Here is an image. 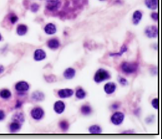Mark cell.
Segmentation results:
<instances>
[{"instance_id": "obj_1", "label": "cell", "mask_w": 162, "mask_h": 139, "mask_svg": "<svg viewBox=\"0 0 162 139\" xmlns=\"http://www.w3.org/2000/svg\"><path fill=\"white\" fill-rule=\"evenodd\" d=\"M138 63L124 61L121 64V70L126 74L135 73L138 70Z\"/></svg>"}, {"instance_id": "obj_2", "label": "cell", "mask_w": 162, "mask_h": 139, "mask_svg": "<svg viewBox=\"0 0 162 139\" xmlns=\"http://www.w3.org/2000/svg\"><path fill=\"white\" fill-rule=\"evenodd\" d=\"M111 78L110 73L104 69H99L98 71H96L94 76V81L96 83H101L104 81Z\"/></svg>"}, {"instance_id": "obj_3", "label": "cell", "mask_w": 162, "mask_h": 139, "mask_svg": "<svg viewBox=\"0 0 162 139\" xmlns=\"http://www.w3.org/2000/svg\"><path fill=\"white\" fill-rule=\"evenodd\" d=\"M61 6V1L60 0H47L46 8L48 11L54 12L59 8Z\"/></svg>"}, {"instance_id": "obj_4", "label": "cell", "mask_w": 162, "mask_h": 139, "mask_svg": "<svg viewBox=\"0 0 162 139\" xmlns=\"http://www.w3.org/2000/svg\"><path fill=\"white\" fill-rule=\"evenodd\" d=\"M124 119V113L121 112H116L111 117V122L113 123L114 125H120L121 123L123 122Z\"/></svg>"}, {"instance_id": "obj_5", "label": "cell", "mask_w": 162, "mask_h": 139, "mask_svg": "<svg viewBox=\"0 0 162 139\" xmlns=\"http://www.w3.org/2000/svg\"><path fill=\"white\" fill-rule=\"evenodd\" d=\"M145 33L148 38H156L158 36V27L155 25L147 27Z\"/></svg>"}, {"instance_id": "obj_6", "label": "cell", "mask_w": 162, "mask_h": 139, "mask_svg": "<svg viewBox=\"0 0 162 139\" xmlns=\"http://www.w3.org/2000/svg\"><path fill=\"white\" fill-rule=\"evenodd\" d=\"M30 114H31L32 118L33 119H35V120H40V119H42L43 118L45 113H44V110L41 107H35L32 110Z\"/></svg>"}, {"instance_id": "obj_7", "label": "cell", "mask_w": 162, "mask_h": 139, "mask_svg": "<svg viewBox=\"0 0 162 139\" xmlns=\"http://www.w3.org/2000/svg\"><path fill=\"white\" fill-rule=\"evenodd\" d=\"M30 88L28 84L26 82H19L15 85V89L19 93H25Z\"/></svg>"}, {"instance_id": "obj_8", "label": "cell", "mask_w": 162, "mask_h": 139, "mask_svg": "<svg viewBox=\"0 0 162 139\" xmlns=\"http://www.w3.org/2000/svg\"><path fill=\"white\" fill-rule=\"evenodd\" d=\"M53 109L57 114H61L65 110V104L61 101H57L54 104Z\"/></svg>"}, {"instance_id": "obj_9", "label": "cell", "mask_w": 162, "mask_h": 139, "mask_svg": "<svg viewBox=\"0 0 162 139\" xmlns=\"http://www.w3.org/2000/svg\"><path fill=\"white\" fill-rule=\"evenodd\" d=\"M58 95L61 98H69V97H71L73 95V90H71V89H62V90H59Z\"/></svg>"}, {"instance_id": "obj_10", "label": "cell", "mask_w": 162, "mask_h": 139, "mask_svg": "<svg viewBox=\"0 0 162 139\" xmlns=\"http://www.w3.org/2000/svg\"><path fill=\"white\" fill-rule=\"evenodd\" d=\"M104 92L108 95L113 94L116 90V84L113 83V82H108L104 87Z\"/></svg>"}, {"instance_id": "obj_11", "label": "cell", "mask_w": 162, "mask_h": 139, "mask_svg": "<svg viewBox=\"0 0 162 139\" xmlns=\"http://www.w3.org/2000/svg\"><path fill=\"white\" fill-rule=\"evenodd\" d=\"M142 17H143V14H142V12L141 11H136L135 12L133 13V14H132V23L134 24L135 25H139V22H141V20H142Z\"/></svg>"}, {"instance_id": "obj_12", "label": "cell", "mask_w": 162, "mask_h": 139, "mask_svg": "<svg viewBox=\"0 0 162 139\" xmlns=\"http://www.w3.org/2000/svg\"><path fill=\"white\" fill-rule=\"evenodd\" d=\"M45 33L48 35H53L56 33V27L54 24L53 23H48L45 25V28H44Z\"/></svg>"}, {"instance_id": "obj_13", "label": "cell", "mask_w": 162, "mask_h": 139, "mask_svg": "<svg viewBox=\"0 0 162 139\" xmlns=\"http://www.w3.org/2000/svg\"><path fill=\"white\" fill-rule=\"evenodd\" d=\"M46 58V53L42 49H38L34 53V59L36 61H42Z\"/></svg>"}, {"instance_id": "obj_14", "label": "cell", "mask_w": 162, "mask_h": 139, "mask_svg": "<svg viewBox=\"0 0 162 139\" xmlns=\"http://www.w3.org/2000/svg\"><path fill=\"white\" fill-rule=\"evenodd\" d=\"M48 48L52 50H56L59 48L60 43L57 39H51L48 42Z\"/></svg>"}, {"instance_id": "obj_15", "label": "cell", "mask_w": 162, "mask_h": 139, "mask_svg": "<svg viewBox=\"0 0 162 139\" xmlns=\"http://www.w3.org/2000/svg\"><path fill=\"white\" fill-rule=\"evenodd\" d=\"M145 5L150 10H156L158 8V0H145Z\"/></svg>"}, {"instance_id": "obj_16", "label": "cell", "mask_w": 162, "mask_h": 139, "mask_svg": "<svg viewBox=\"0 0 162 139\" xmlns=\"http://www.w3.org/2000/svg\"><path fill=\"white\" fill-rule=\"evenodd\" d=\"M31 98L35 101H42L45 98V95L40 91H35L32 94Z\"/></svg>"}, {"instance_id": "obj_17", "label": "cell", "mask_w": 162, "mask_h": 139, "mask_svg": "<svg viewBox=\"0 0 162 139\" xmlns=\"http://www.w3.org/2000/svg\"><path fill=\"white\" fill-rule=\"evenodd\" d=\"M76 75V70L75 69L72 68V67H69L64 72V78L67 79H72Z\"/></svg>"}, {"instance_id": "obj_18", "label": "cell", "mask_w": 162, "mask_h": 139, "mask_svg": "<svg viewBox=\"0 0 162 139\" xmlns=\"http://www.w3.org/2000/svg\"><path fill=\"white\" fill-rule=\"evenodd\" d=\"M27 30H28V28H27V27L25 25H19L17 27V32L18 35L24 36L27 33Z\"/></svg>"}, {"instance_id": "obj_19", "label": "cell", "mask_w": 162, "mask_h": 139, "mask_svg": "<svg viewBox=\"0 0 162 139\" xmlns=\"http://www.w3.org/2000/svg\"><path fill=\"white\" fill-rule=\"evenodd\" d=\"M13 121H14V122H17L20 123V124H22V123H23L24 121H25L24 115L22 114V113H16V114L13 116Z\"/></svg>"}, {"instance_id": "obj_20", "label": "cell", "mask_w": 162, "mask_h": 139, "mask_svg": "<svg viewBox=\"0 0 162 139\" xmlns=\"http://www.w3.org/2000/svg\"><path fill=\"white\" fill-rule=\"evenodd\" d=\"M21 129V124L19 122H14L10 125V130L11 132H17Z\"/></svg>"}, {"instance_id": "obj_21", "label": "cell", "mask_w": 162, "mask_h": 139, "mask_svg": "<svg viewBox=\"0 0 162 139\" xmlns=\"http://www.w3.org/2000/svg\"><path fill=\"white\" fill-rule=\"evenodd\" d=\"M89 132L91 134H100L102 132V130L98 125H93L89 128Z\"/></svg>"}, {"instance_id": "obj_22", "label": "cell", "mask_w": 162, "mask_h": 139, "mask_svg": "<svg viewBox=\"0 0 162 139\" xmlns=\"http://www.w3.org/2000/svg\"><path fill=\"white\" fill-rule=\"evenodd\" d=\"M11 91L7 90V89H4V90L0 91V97L2 98L3 99H8V98H11Z\"/></svg>"}, {"instance_id": "obj_23", "label": "cell", "mask_w": 162, "mask_h": 139, "mask_svg": "<svg viewBox=\"0 0 162 139\" xmlns=\"http://www.w3.org/2000/svg\"><path fill=\"white\" fill-rule=\"evenodd\" d=\"M76 96L79 99H83L86 97V92L82 88L77 89L76 92Z\"/></svg>"}, {"instance_id": "obj_24", "label": "cell", "mask_w": 162, "mask_h": 139, "mask_svg": "<svg viewBox=\"0 0 162 139\" xmlns=\"http://www.w3.org/2000/svg\"><path fill=\"white\" fill-rule=\"evenodd\" d=\"M81 112L83 115L87 116V115H90L92 113V109L89 105H83L81 108Z\"/></svg>"}, {"instance_id": "obj_25", "label": "cell", "mask_w": 162, "mask_h": 139, "mask_svg": "<svg viewBox=\"0 0 162 139\" xmlns=\"http://www.w3.org/2000/svg\"><path fill=\"white\" fill-rule=\"evenodd\" d=\"M59 127L63 131H67L69 128V124L67 121H61V122L59 123Z\"/></svg>"}, {"instance_id": "obj_26", "label": "cell", "mask_w": 162, "mask_h": 139, "mask_svg": "<svg viewBox=\"0 0 162 139\" xmlns=\"http://www.w3.org/2000/svg\"><path fill=\"white\" fill-rule=\"evenodd\" d=\"M127 51V46L124 45V46H123L122 48H121V51H120V52L115 53H111V54H110V56H121L123 53H125Z\"/></svg>"}, {"instance_id": "obj_27", "label": "cell", "mask_w": 162, "mask_h": 139, "mask_svg": "<svg viewBox=\"0 0 162 139\" xmlns=\"http://www.w3.org/2000/svg\"><path fill=\"white\" fill-rule=\"evenodd\" d=\"M10 21H11V24H15L16 22H17L18 21V17L17 16H16L15 14H11V16H10Z\"/></svg>"}, {"instance_id": "obj_28", "label": "cell", "mask_w": 162, "mask_h": 139, "mask_svg": "<svg viewBox=\"0 0 162 139\" xmlns=\"http://www.w3.org/2000/svg\"><path fill=\"white\" fill-rule=\"evenodd\" d=\"M39 9V5L38 4H36V3H33V4H32L31 6H30V10H31V11H33V13L36 12Z\"/></svg>"}, {"instance_id": "obj_29", "label": "cell", "mask_w": 162, "mask_h": 139, "mask_svg": "<svg viewBox=\"0 0 162 139\" xmlns=\"http://www.w3.org/2000/svg\"><path fill=\"white\" fill-rule=\"evenodd\" d=\"M152 105L155 109H158V98H154L152 101Z\"/></svg>"}, {"instance_id": "obj_30", "label": "cell", "mask_w": 162, "mask_h": 139, "mask_svg": "<svg viewBox=\"0 0 162 139\" xmlns=\"http://www.w3.org/2000/svg\"><path fill=\"white\" fill-rule=\"evenodd\" d=\"M150 17H151V18L153 19L154 21L157 22L158 19V14L157 12H153V13H152Z\"/></svg>"}, {"instance_id": "obj_31", "label": "cell", "mask_w": 162, "mask_h": 139, "mask_svg": "<svg viewBox=\"0 0 162 139\" xmlns=\"http://www.w3.org/2000/svg\"><path fill=\"white\" fill-rule=\"evenodd\" d=\"M119 83L121 84V85H127V80L126 79L123 78V77L119 78Z\"/></svg>"}, {"instance_id": "obj_32", "label": "cell", "mask_w": 162, "mask_h": 139, "mask_svg": "<svg viewBox=\"0 0 162 139\" xmlns=\"http://www.w3.org/2000/svg\"><path fill=\"white\" fill-rule=\"evenodd\" d=\"M5 118V114L3 112L2 110H0V121L4 120Z\"/></svg>"}, {"instance_id": "obj_33", "label": "cell", "mask_w": 162, "mask_h": 139, "mask_svg": "<svg viewBox=\"0 0 162 139\" xmlns=\"http://www.w3.org/2000/svg\"><path fill=\"white\" fill-rule=\"evenodd\" d=\"M22 103L20 101H17V104L16 105V108H20L22 107Z\"/></svg>"}, {"instance_id": "obj_34", "label": "cell", "mask_w": 162, "mask_h": 139, "mask_svg": "<svg viewBox=\"0 0 162 139\" xmlns=\"http://www.w3.org/2000/svg\"><path fill=\"white\" fill-rule=\"evenodd\" d=\"M4 67H3V66H2V65H0V74L2 73H3V71H4Z\"/></svg>"}, {"instance_id": "obj_35", "label": "cell", "mask_w": 162, "mask_h": 139, "mask_svg": "<svg viewBox=\"0 0 162 139\" xmlns=\"http://www.w3.org/2000/svg\"><path fill=\"white\" fill-rule=\"evenodd\" d=\"M113 109H117V108H119V104H114L113 105Z\"/></svg>"}, {"instance_id": "obj_36", "label": "cell", "mask_w": 162, "mask_h": 139, "mask_svg": "<svg viewBox=\"0 0 162 139\" xmlns=\"http://www.w3.org/2000/svg\"><path fill=\"white\" fill-rule=\"evenodd\" d=\"M1 40H2V36L0 35V41H1Z\"/></svg>"}, {"instance_id": "obj_37", "label": "cell", "mask_w": 162, "mask_h": 139, "mask_svg": "<svg viewBox=\"0 0 162 139\" xmlns=\"http://www.w3.org/2000/svg\"><path fill=\"white\" fill-rule=\"evenodd\" d=\"M100 1H104V0H100Z\"/></svg>"}]
</instances>
